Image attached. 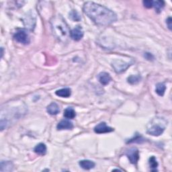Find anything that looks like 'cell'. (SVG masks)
<instances>
[{"instance_id": "cell-1", "label": "cell", "mask_w": 172, "mask_h": 172, "mask_svg": "<svg viewBox=\"0 0 172 172\" xmlns=\"http://www.w3.org/2000/svg\"><path fill=\"white\" fill-rule=\"evenodd\" d=\"M83 10L85 14L98 25L105 26L117 20V16L114 12L94 2H86L84 6Z\"/></svg>"}, {"instance_id": "cell-2", "label": "cell", "mask_w": 172, "mask_h": 172, "mask_svg": "<svg viewBox=\"0 0 172 172\" xmlns=\"http://www.w3.org/2000/svg\"><path fill=\"white\" fill-rule=\"evenodd\" d=\"M51 28L55 36L61 41L65 42L70 37V30L63 17L56 16L50 20Z\"/></svg>"}, {"instance_id": "cell-3", "label": "cell", "mask_w": 172, "mask_h": 172, "mask_svg": "<svg viewBox=\"0 0 172 172\" xmlns=\"http://www.w3.org/2000/svg\"><path fill=\"white\" fill-rule=\"evenodd\" d=\"M166 121L161 118H154L147 127V133L152 136H158L164 131Z\"/></svg>"}, {"instance_id": "cell-4", "label": "cell", "mask_w": 172, "mask_h": 172, "mask_svg": "<svg viewBox=\"0 0 172 172\" xmlns=\"http://www.w3.org/2000/svg\"><path fill=\"white\" fill-rule=\"evenodd\" d=\"M14 38L20 43L23 45H28L30 43V37L28 33L24 30H20L14 36Z\"/></svg>"}, {"instance_id": "cell-5", "label": "cell", "mask_w": 172, "mask_h": 172, "mask_svg": "<svg viewBox=\"0 0 172 172\" xmlns=\"http://www.w3.org/2000/svg\"><path fill=\"white\" fill-rule=\"evenodd\" d=\"M130 63L120 61V60H117V61H114L112 63V67H114L115 71L118 74H120V73L126 71L128 67H130Z\"/></svg>"}, {"instance_id": "cell-6", "label": "cell", "mask_w": 172, "mask_h": 172, "mask_svg": "<svg viewBox=\"0 0 172 172\" xmlns=\"http://www.w3.org/2000/svg\"><path fill=\"white\" fill-rule=\"evenodd\" d=\"M126 155L131 163H132V164H136L139 159V153L138 149L136 148L128 149L126 152Z\"/></svg>"}, {"instance_id": "cell-7", "label": "cell", "mask_w": 172, "mask_h": 172, "mask_svg": "<svg viewBox=\"0 0 172 172\" xmlns=\"http://www.w3.org/2000/svg\"><path fill=\"white\" fill-rule=\"evenodd\" d=\"M83 29L80 26H77V27L72 30L70 32V37L73 40L75 41H79L84 36Z\"/></svg>"}, {"instance_id": "cell-8", "label": "cell", "mask_w": 172, "mask_h": 172, "mask_svg": "<svg viewBox=\"0 0 172 172\" xmlns=\"http://www.w3.org/2000/svg\"><path fill=\"white\" fill-rule=\"evenodd\" d=\"M35 23H36V18L34 15L32 16V14L31 12L28 13V14H27V15L24 17V24L26 28L32 30L34 28Z\"/></svg>"}, {"instance_id": "cell-9", "label": "cell", "mask_w": 172, "mask_h": 172, "mask_svg": "<svg viewBox=\"0 0 172 172\" xmlns=\"http://www.w3.org/2000/svg\"><path fill=\"white\" fill-rule=\"evenodd\" d=\"M94 131L98 134H103V133H108L114 131V128L108 127L105 122H101L95 127Z\"/></svg>"}, {"instance_id": "cell-10", "label": "cell", "mask_w": 172, "mask_h": 172, "mask_svg": "<svg viewBox=\"0 0 172 172\" xmlns=\"http://www.w3.org/2000/svg\"><path fill=\"white\" fill-rule=\"evenodd\" d=\"M57 128L58 130H71L74 128V124L69 120H63L57 124Z\"/></svg>"}, {"instance_id": "cell-11", "label": "cell", "mask_w": 172, "mask_h": 172, "mask_svg": "<svg viewBox=\"0 0 172 172\" xmlns=\"http://www.w3.org/2000/svg\"><path fill=\"white\" fill-rule=\"evenodd\" d=\"M98 80L101 84L106 85L108 84H109V83L110 82L111 77L108 73L102 72L98 75Z\"/></svg>"}, {"instance_id": "cell-12", "label": "cell", "mask_w": 172, "mask_h": 172, "mask_svg": "<svg viewBox=\"0 0 172 172\" xmlns=\"http://www.w3.org/2000/svg\"><path fill=\"white\" fill-rule=\"evenodd\" d=\"M46 110L48 112V113L50 115H56L60 112L59 106L57 103L55 102L51 103L50 104H49L48 106H47Z\"/></svg>"}, {"instance_id": "cell-13", "label": "cell", "mask_w": 172, "mask_h": 172, "mask_svg": "<svg viewBox=\"0 0 172 172\" xmlns=\"http://www.w3.org/2000/svg\"><path fill=\"white\" fill-rule=\"evenodd\" d=\"M79 164L81 168L86 170L93 169L95 167V163L89 160H81L79 161Z\"/></svg>"}, {"instance_id": "cell-14", "label": "cell", "mask_w": 172, "mask_h": 172, "mask_svg": "<svg viewBox=\"0 0 172 172\" xmlns=\"http://www.w3.org/2000/svg\"><path fill=\"white\" fill-rule=\"evenodd\" d=\"M56 95L61 98H69L71 94V90L70 88H63L57 90L55 92Z\"/></svg>"}, {"instance_id": "cell-15", "label": "cell", "mask_w": 172, "mask_h": 172, "mask_svg": "<svg viewBox=\"0 0 172 172\" xmlns=\"http://www.w3.org/2000/svg\"><path fill=\"white\" fill-rule=\"evenodd\" d=\"M34 150V152L40 155H44L46 153V147L44 143H39L36 146Z\"/></svg>"}, {"instance_id": "cell-16", "label": "cell", "mask_w": 172, "mask_h": 172, "mask_svg": "<svg viewBox=\"0 0 172 172\" xmlns=\"http://www.w3.org/2000/svg\"><path fill=\"white\" fill-rule=\"evenodd\" d=\"M75 111L72 108H67L64 111V117L68 119H73L75 117Z\"/></svg>"}, {"instance_id": "cell-17", "label": "cell", "mask_w": 172, "mask_h": 172, "mask_svg": "<svg viewBox=\"0 0 172 172\" xmlns=\"http://www.w3.org/2000/svg\"><path fill=\"white\" fill-rule=\"evenodd\" d=\"M165 89H166V86L164 84L160 83V84H157L155 91L159 96H163V95H164Z\"/></svg>"}, {"instance_id": "cell-18", "label": "cell", "mask_w": 172, "mask_h": 172, "mask_svg": "<svg viewBox=\"0 0 172 172\" xmlns=\"http://www.w3.org/2000/svg\"><path fill=\"white\" fill-rule=\"evenodd\" d=\"M128 82L132 85H135L139 83L141 81V77L139 75H131L128 77Z\"/></svg>"}, {"instance_id": "cell-19", "label": "cell", "mask_w": 172, "mask_h": 172, "mask_svg": "<svg viewBox=\"0 0 172 172\" xmlns=\"http://www.w3.org/2000/svg\"><path fill=\"white\" fill-rule=\"evenodd\" d=\"M149 165L150 168H151V171H157L158 163L156 160V158L154 156H152L149 159Z\"/></svg>"}, {"instance_id": "cell-20", "label": "cell", "mask_w": 172, "mask_h": 172, "mask_svg": "<svg viewBox=\"0 0 172 172\" xmlns=\"http://www.w3.org/2000/svg\"><path fill=\"white\" fill-rule=\"evenodd\" d=\"M153 7L155 8L158 13H160L162 8L164 7V2L163 1H154L153 2Z\"/></svg>"}, {"instance_id": "cell-21", "label": "cell", "mask_w": 172, "mask_h": 172, "mask_svg": "<svg viewBox=\"0 0 172 172\" xmlns=\"http://www.w3.org/2000/svg\"><path fill=\"white\" fill-rule=\"evenodd\" d=\"M1 166H5V169L3 170V171H12V169H13V164L12 163V162H10V161H2L1 162Z\"/></svg>"}, {"instance_id": "cell-22", "label": "cell", "mask_w": 172, "mask_h": 172, "mask_svg": "<svg viewBox=\"0 0 172 172\" xmlns=\"http://www.w3.org/2000/svg\"><path fill=\"white\" fill-rule=\"evenodd\" d=\"M69 18L74 21H79L81 20V16L76 10H72L69 13Z\"/></svg>"}, {"instance_id": "cell-23", "label": "cell", "mask_w": 172, "mask_h": 172, "mask_svg": "<svg viewBox=\"0 0 172 172\" xmlns=\"http://www.w3.org/2000/svg\"><path fill=\"white\" fill-rule=\"evenodd\" d=\"M145 141V139L142 137L141 135H136L134 138L131 139L130 141H128V143H141L142 142H143Z\"/></svg>"}, {"instance_id": "cell-24", "label": "cell", "mask_w": 172, "mask_h": 172, "mask_svg": "<svg viewBox=\"0 0 172 172\" xmlns=\"http://www.w3.org/2000/svg\"><path fill=\"white\" fill-rule=\"evenodd\" d=\"M153 2L150 1V0H147V1H143V5L145 7L147 8H151L153 7Z\"/></svg>"}, {"instance_id": "cell-25", "label": "cell", "mask_w": 172, "mask_h": 172, "mask_svg": "<svg viewBox=\"0 0 172 172\" xmlns=\"http://www.w3.org/2000/svg\"><path fill=\"white\" fill-rule=\"evenodd\" d=\"M171 17H170V18H168L166 20V23H167V26H168L169 29L170 30H171V27H172V25H171Z\"/></svg>"}, {"instance_id": "cell-26", "label": "cell", "mask_w": 172, "mask_h": 172, "mask_svg": "<svg viewBox=\"0 0 172 172\" xmlns=\"http://www.w3.org/2000/svg\"><path fill=\"white\" fill-rule=\"evenodd\" d=\"M145 57H146V59H148V60H153L154 59L153 56L151 54H150V53H146L145 55Z\"/></svg>"}, {"instance_id": "cell-27", "label": "cell", "mask_w": 172, "mask_h": 172, "mask_svg": "<svg viewBox=\"0 0 172 172\" xmlns=\"http://www.w3.org/2000/svg\"><path fill=\"white\" fill-rule=\"evenodd\" d=\"M1 50H2V57H3V48L1 49Z\"/></svg>"}]
</instances>
